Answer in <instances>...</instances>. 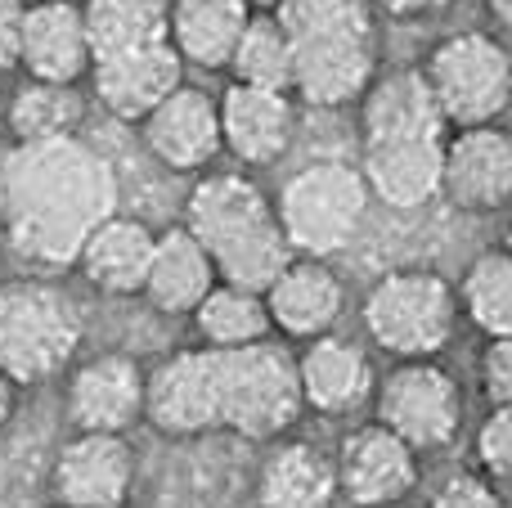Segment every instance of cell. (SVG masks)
<instances>
[{
  "mask_svg": "<svg viewBox=\"0 0 512 508\" xmlns=\"http://www.w3.org/2000/svg\"><path fill=\"white\" fill-rule=\"evenodd\" d=\"M441 153L445 140H391L360 144V180L369 198L391 212H418L441 194Z\"/></svg>",
  "mask_w": 512,
  "mask_h": 508,
  "instance_id": "7402d4cb",
  "label": "cell"
},
{
  "mask_svg": "<svg viewBox=\"0 0 512 508\" xmlns=\"http://www.w3.org/2000/svg\"><path fill=\"white\" fill-rule=\"evenodd\" d=\"M216 378V428L243 441H283L301 419L297 356L279 338L252 342L239 351H207Z\"/></svg>",
  "mask_w": 512,
  "mask_h": 508,
  "instance_id": "5b68a950",
  "label": "cell"
},
{
  "mask_svg": "<svg viewBox=\"0 0 512 508\" xmlns=\"http://www.w3.org/2000/svg\"><path fill=\"white\" fill-rule=\"evenodd\" d=\"M256 500L261 508H333V455L310 441H270L256 473Z\"/></svg>",
  "mask_w": 512,
  "mask_h": 508,
  "instance_id": "484cf974",
  "label": "cell"
},
{
  "mask_svg": "<svg viewBox=\"0 0 512 508\" xmlns=\"http://www.w3.org/2000/svg\"><path fill=\"white\" fill-rule=\"evenodd\" d=\"M292 41V99L346 108L378 77V14L369 0H283L274 9Z\"/></svg>",
  "mask_w": 512,
  "mask_h": 508,
  "instance_id": "7a4b0ae2",
  "label": "cell"
},
{
  "mask_svg": "<svg viewBox=\"0 0 512 508\" xmlns=\"http://www.w3.org/2000/svg\"><path fill=\"white\" fill-rule=\"evenodd\" d=\"M230 72L239 86L292 95V41L274 14H252L239 45L230 54Z\"/></svg>",
  "mask_w": 512,
  "mask_h": 508,
  "instance_id": "4dcf8cb0",
  "label": "cell"
},
{
  "mask_svg": "<svg viewBox=\"0 0 512 508\" xmlns=\"http://www.w3.org/2000/svg\"><path fill=\"white\" fill-rule=\"evenodd\" d=\"M270 329L283 338H324L333 333V324L346 311V284L337 279V270L328 261L315 257H292L279 275L265 284L261 293Z\"/></svg>",
  "mask_w": 512,
  "mask_h": 508,
  "instance_id": "e0dca14e",
  "label": "cell"
},
{
  "mask_svg": "<svg viewBox=\"0 0 512 508\" xmlns=\"http://www.w3.org/2000/svg\"><path fill=\"white\" fill-rule=\"evenodd\" d=\"M450 126L441 122L418 68H387L360 95V144L391 140H445Z\"/></svg>",
  "mask_w": 512,
  "mask_h": 508,
  "instance_id": "44dd1931",
  "label": "cell"
},
{
  "mask_svg": "<svg viewBox=\"0 0 512 508\" xmlns=\"http://www.w3.org/2000/svg\"><path fill=\"white\" fill-rule=\"evenodd\" d=\"M472 450H477V464L486 482H508V473H512V410L508 405L504 410H490L481 419Z\"/></svg>",
  "mask_w": 512,
  "mask_h": 508,
  "instance_id": "1f68e13d",
  "label": "cell"
},
{
  "mask_svg": "<svg viewBox=\"0 0 512 508\" xmlns=\"http://www.w3.org/2000/svg\"><path fill=\"white\" fill-rule=\"evenodd\" d=\"M86 122V95L81 86H59V81H32L9 95L5 131L14 144H54L81 135Z\"/></svg>",
  "mask_w": 512,
  "mask_h": 508,
  "instance_id": "4316f807",
  "label": "cell"
},
{
  "mask_svg": "<svg viewBox=\"0 0 512 508\" xmlns=\"http://www.w3.org/2000/svg\"><path fill=\"white\" fill-rule=\"evenodd\" d=\"M486 5L499 14V27H508V18H512V0H486Z\"/></svg>",
  "mask_w": 512,
  "mask_h": 508,
  "instance_id": "74e56055",
  "label": "cell"
},
{
  "mask_svg": "<svg viewBox=\"0 0 512 508\" xmlns=\"http://www.w3.org/2000/svg\"><path fill=\"white\" fill-rule=\"evenodd\" d=\"M382 508H409V504H382Z\"/></svg>",
  "mask_w": 512,
  "mask_h": 508,
  "instance_id": "ab89813d",
  "label": "cell"
},
{
  "mask_svg": "<svg viewBox=\"0 0 512 508\" xmlns=\"http://www.w3.org/2000/svg\"><path fill=\"white\" fill-rule=\"evenodd\" d=\"M90 86H95V99L108 117L140 126L171 90L185 86V63L167 41L144 45V50L90 63Z\"/></svg>",
  "mask_w": 512,
  "mask_h": 508,
  "instance_id": "ac0fdd59",
  "label": "cell"
},
{
  "mask_svg": "<svg viewBox=\"0 0 512 508\" xmlns=\"http://www.w3.org/2000/svg\"><path fill=\"white\" fill-rule=\"evenodd\" d=\"M140 135L162 167L180 171V176L207 171L221 158V113H216V95L207 86L185 81V86H176L144 117Z\"/></svg>",
  "mask_w": 512,
  "mask_h": 508,
  "instance_id": "4fadbf2b",
  "label": "cell"
},
{
  "mask_svg": "<svg viewBox=\"0 0 512 508\" xmlns=\"http://www.w3.org/2000/svg\"><path fill=\"white\" fill-rule=\"evenodd\" d=\"M14 392H18V387L9 383L5 374H0V428H5V423H9V414H14Z\"/></svg>",
  "mask_w": 512,
  "mask_h": 508,
  "instance_id": "8d00e7d4",
  "label": "cell"
},
{
  "mask_svg": "<svg viewBox=\"0 0 512 508\" xmlns=\"http://www.w3.org/2000/svg\"><path fill=\"white\" fill-rule=\"evenodd\" d=\"M373 14H387V18H432L445 14L454 0H369Z\"/></svg>",
  "mask_w": 512,
  "mask_h": 508,
  "instance_id": "d590c367",
  "label": "cell"
},
{
  "mask_svg": "<svg viewBox=\"0 0 512 508\" xmlns=\"http://www.w3.org/2000/svg\"><path fill=\"white\" fill-rule=\"evenodd\" d=\"M427 95L450 131L495 126L512 99V59L495 32H450L418 63Z\"/></svg>",
  "mask_w": 512,
  "mask_h": 508,
  "instance_id": "8992f818",
  "label": "cell"
},
{
  "mask_svg": "<svg viewBox=\"0 0 512 508\" xmlns=\"http://www.w3.org/2000/svg\"><path fill=\"white\" fill-rule=\"evenodd\" d=\"M364 329L387 356L396 360H432L450 347L459 329V297L441 270L405 266L387 270L364 293Z\"/></svg>",
  "mask_w": 512,
  "mask_h": 508,
  "instance_id": "ba28073f",
  "label": "cell"
},
{
  "mask_svg": "<svg viewBox=\"0 0 512 508\" xmlns=\"http://www.w3.org/2000/svg\"><path fill=\"white\" fill-rule=\"evenodd\" d=\"M194 329L203 333V351H239V347H252V342L274 338L261 293H248V288H234V284H216L198 302Z\"/></svg>",
  "mask_w": 512,
  "mask_h": 508,
  "instance_id": "f1b7e54d",
  "label": "cell"
},
{
  "mask_svg": "<svg viewBox=\"0 0 512 508\" xmlns=\"http://www.w3.org/2000/svg\"><path fill=\"white\" fill-rule=\"evenodd\" d=\"M274 216H279L292 257L328 261L333 252L351 248V239L360 234L364 216H369V189L351 162L319 158L283 180Z\"/></svg>",
  "mask_w": 512,
  "mask_h": 508,
  "instance_id": "52a82bcc",
  "label": "cell"
},
{
  "mask_svg": "<svg viewBox=\"0 0 512 508\" xmlns=\"http://www.w3.org/2000/svg\"><path fill=\"white\" fill-rule=\"evenodd\" d=\"M117 212V176L81 135L54 144H14L0 162V230L18 261L68 270L86 234Z\"/></svg>",
  "mask_w": 512,
  "mask_h": 508,
  "instance_id": "6da1fadb",
  "label": "cell"
},
{
  "mask_svg": "<svg viewBox=\"0 0 512 508\" xmlns=\"http://www.w3.org/2000/svg\"><path fill=\"white\" fill-rule=\"evenodd\" d=\"M216 113H221V153L239 158L252 171L274 167L297 135V104L279 90L230 81L225 95H216Z\"/></svg>",
  "mask_w": 512,
  "mask_h": 508,
  "instance_id": "2e32d148",
  "label": "cell"
},
{
  "mask_svg": "<svg viewBox=\"0 0 512 508\" xmlns=\"http://www.w3.org/2000/svg\"><path fill=\"white\" fill-rule=\"evenodd\" d=\"M167 5L171 0H86L90 59H117V54L144 50V45L167 41Z\"/></svg>",
  "mask_w": 512,
  "mask_h": 508,
  "instance_id": "83f0119b",
  "label": "cell"
},
{
  "mask_svg": "<svg viewBox=\"0 0 512 508\" xmlns=\"http://www.w3.org/2000/svg\"><path fill=\"white\" fill-rule=\"evenodd\" d=\"M81 306L45 275L0 279V374L14 387L50 383L81 347Z\"/></svg>",
  "mask_w": 512,
  "mask_h": 508,
  "instance_id": "277c9868",
  "label": "cell"
},
{
  "mask_svg": "<svg viewBox=\"0 0 512 508\" xmlns=\"http://www.w3.org/2000/svg\"><path fill=\"white\" fill-rule=\"evenodd\" d=\"M333 473L337 495H346L360 508L405 504V495L418 486V455L400 437H391L382 423H360L337 446Z\"/></svg>",
  "mask_w": 512,
  "mask_h": 508,
  "instance_id": "7c38bea8",
  "label": "cell"
},
{
  "mask_svg": "<svg viewBox=\"0 0 512 508\" xmlns=\"http://www.w3.org/2000/svg\"><path fill=\"white\" fill-rule=\"evenodd\" d=\"M297 383L306 410L324 414V419H346L373 401L378 374H373L369 351L355 338L324 333V338H310L306 351L297 356Z\"/></svg>",
  "mask_w": 512,
  "mask_h": 508,
  "instance_id": "d6986e66",
  "label": "cell"
},
{
  "mask_svg": "<svg viewBox=\"0 0 512 508\" xmlns=\"http://www.w3.org/2000/svg\"><path fill=\"white\" fill-rule=\"evenodd\" d=\"M481 396L490 410H504L512 401V338H486L481 351Z\"/></svg>",
  "mask_w": 512,
  "mask_h": 508,
  "instance_id": "d6a6232c",
  "label": "cell"
},
{
  "mask_svg": "<svg viewBox=\"0 0 512 508\" xmlns=\"http://www.w3.org/2000/svg\"><path fill=\"white\" fill-rule=\"evenodd\" d=\"M427 508H508V504L495 491V482H486L481 473H459L432 495Z\"/></svg>",
  "mask_w": 512,
  "mask_h": 508,
  "instance_id": "836d02e7",
  "label": "cell"
},
{
  "mask_svg": "<svg viewBox=\"0 0 512 508\" xmlns=\"http://www.w3.org/2000/svg\"><path fill=\"white\" fill-rule=\"evenodd\" d=\"M144 419L162 437L216 432V378L207 351H171L144 369Z\"/></svg>",
  "mask_w": 512,
  "mask_h": 508,
  "instance_id": "5bb4252c",
  "label": "cell"
},
{
  "mask_svg": "<svg viewBox=\"0 0 512 508\" xmlns=\"http://www.w3.org/2000/svg\"><path fill=\"white\" fill-rule=\"evenodd\" d=\"M54 508H63V504H54Z\"/></svg>",
  "mask_w": 512,
  "mask_h": 508,
  "instance_id": "60d3db41",
  "label": "cell"
},
{
  "mask_svg": "<svg viewBox=\"0 0 512 508\" xmlns=\"http://www.w3.org/2000/svg\"><path fill=\"white\" fill-rule=\"evenodd\" d=\"M180 225L207 252L216 279L248 293H265V284L292 261L274 216V198L243 171H207L189 189Z\"/></svg>",
  "mask_w": 512,
  "mask_h": 508,
  "instance_id": "3957f363",
  "label": "cell"
},
{
  "mask_svg": "<svg viewBox=\"0 0 512 508\" xmlns=\"http://www.w3.org/2000/svg\"><path fill=\"white\" fill-rule=\"evenodd\" d=\"M68 419L77 432L126 437V428L144 419V369L122 351L81 360L68 374Z\"/></svg>",
  "mask_w": 512,
  "mask_h": 508,
  "instance_id": "9a60e30c",
  "label": "cell"
},
{
  "mask_svg": "<svg viewBox=\"0 0 512 508\" xmlns=\"http://www.w3.org/2000/svg\"><path fill=\"white\" fill-rule=\"evenodd\" d=\"M221 284L207 261V252L198 248V239L185 225H171L153 239V257H149V275H144L140 297L162 315H194L212 288Z\"/></svg>",
  "mask_w": 512,
  "mask_h": 508,
  "instance_id": "cb8c5ba5",
  "label": "cell"
},
{
  "mask_svg": "<svg viewBox=\"0 0 512 508\" xmlns=\"http://www.w3.org/2000/svg\"><path fill=\"white\" fill-rule=\"evenodd\" d=\"M90 36L77 0H27L18 68L32 81L77 86L90 77Z\"/></svg>",
  "mask_w": 512,
  "mask_h": 508,
  "instance_id": "ffe728a7",
  "label": "cell"
},
{
  "mask_svg": "<svg viewBox=\"0 0 512 508\" xmlns=\"http://www.w3.org/2000/svg\"><path fill=\"white\" fill-rule=\"evenodd\" d=\"M140 459L126 437L77 432L54 459V504L63 508H122L135 491Z\"/></svg>",
  "mask_w": 512,
  "mask_h": 508,
  "instance_id": "8fae6325",
  "label": "cell"
},
{
  "mask_svg": "<svg viewBox=\"0 0 512 508\" xmlns=\"http://www.w3.org/2000/svg\"><path fill=\"white\" fill-rule=\"evenodd\" d=\"M252 9L243 0H171L167 5V45L180 63L203 72L230 68V54L248 27Z\"/></svg>",
  "mask_w": 512,
  "mask_h": 508,
  "instance_id": "d4e9b609",
  "label": "cell"
},
{
  "mask_svg": "<svg viewBox=\"0 0 512 508\" xmlns=\"http://www.w3.org/2000/svg\"><path fill=\"white\" fill-rule=\"evenodd\" d=\"M243 5H248L252 14H274V9H279L283 0H243Z\"/></svg>",
  "mask_w": 512,
  "mask_h": 508,
  "instance_id": "f35d334b",
  "label": "cell"
},
{
  "mask_svg": "<svg viewBox=\"0 0 512 508\" xmlns=\"http://www.w3.org/2000/svg\"><path fill=\"white\" fill-rule=\"evenodd\" d=\"M436 198L472 216L504 212L512 198V135L504 122L445 135L441 194Z\"/></svg>",
  "mask_w": 512,
  "mask_h": 508,
  "instance_id": "30bf717a",
  "label": "cell"
},
{
  "mask_svg": "<svg viewBox=\"0 0 512 508\" xmlns=\"http://www.w3.org/2000/svg\"><path fill=\"white\" fill-rule=\"evenodd\" d=\"M459 311L477 324L486 338H508L512 333V257L508 248H486L468 270L459 288Z\"/></svg>",
  "mask_w": 512,
  "mask_h": 508,
  "instance_id": "f546056e",
  "label": "cell"
},
{
  "mask_svg": "<svg viewBox=\"0 0 512 508\" xmlns=\"http://www.w3.org/2000/svg\"><path fill=\"white\" fill-rule=\"evenodd\" d=\"M153 239L158 234L140 221V216H108L95 230L86 234L77 261L72 266L81 270L95 293L104 297H135L144 288V275H149V257H153Z\"/></svg>",
  "mask_w": 512,
  "mask_h": 508,
  "instance_id": "603a6c76",
  "label": "cell"
},
{
  "mask_svg": "<svg viewBox=\"0 0 512 508\" xmlns=\"http://www.w3.org/2000/svg\"><path fill=\"white\" fill-rule=\"evenodd\" d=\"M23 14H27V0H0V72H14L18 68Z\"/></svg>",
  "mask_w": 512,
  "mask_h": 508,
  "instance_id": "e575fe53",
  "label": "cell"
},
{
  "mask_svg": "<svg viewBox=\"0 0 512 508\" xmlns=\"http://www.w3.org/2000/svg\"><path fill=\"white\" fill-rule=\"evenodd\" d=\"M373 410V423L400 437L414 455H427L463 432V387L436 360H396L373 383Z\"/></svg>",
  "mask_w": 512,
  "mask_h": 508,
  "instance_id": "9c48e42d",
  "label": "cell"
}]
</instances>
